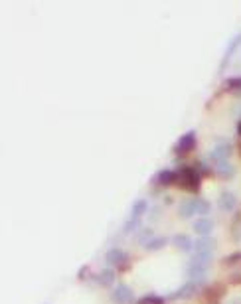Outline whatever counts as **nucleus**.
<instances>
[{"instance_id": "1", "label": "nucleus", "mask_w": 241, "mask_h": 304, "mask_svg": "<svg viewBox=\"0 0 241 304\" xmlns=\"http://www.w3.org/2000/svg\"><path fill=\"white\" fill-rule=\"evenodd\" d=\"M174 182H176L178 186H182L184 190L196 194V192L200 190L202 178H200L198 168H194V166H184V168H180L178 172H174Z\"/></svg>"}, {"instance_id": "2", "label": "nucleus", "mask_w": 241, "mask_h": 304, "mask_svg": "<svg viewBox=\"0 0 241 304\" xmlns=\"http://www.w3.org/2000/svg\"><path fill=\"white\" fill-rule=\"evenodd\" d=\"M213 249H215V239L213 237H198L194 241V255L192 259H198V261H204V263H211V257H213Z\"/></svg>"}, {"instance_id": "3", "label": "nucleus", "mask_w": 241, "mask_h": 304, "mask_svg": "<svg viewBox=\"0 0 241 304\" xmlns=\"http://www.w3.org/2000/svg\"><path fill=\"white\" fill-rule=\"evenodd\" d=\"M196 146V131H188L186 135H182L178 138V142L174 144V154L176 156H186L194 150Z\"/></svg>"}, {"instance_id": "4", "label": "nucleus", "mask_w": 241, "mask_h": 304, "mask_svg": "<svg viewBox=\"0 0 241 304\" xmlns=\"http://www.w3.org/2000/svg\"><path fill=\"white\" fill-rule=\"evenodd\" d=\"M202 282H204V280H192V278H190V280H186V282H184V284H182L178 290H174L168 298H170V300H178V298L186 300V298H192V296H194V294L200 290Z\"/></svg>"}, {"instance_id": "5", "label": "nucleus", "mask_w": 241, "mask_h": 304, "mask_svg": "<svg viewBox=\"0 0 241 304\" xmlns=\"http://www.w3.org/2000/svg\"><path fill=\"white\" fill-rule=\"evenodd\" d=\"M231 152H233V146H231V142L229 140H217L215 142V146H213V150L209 152V160L215 164V162H221V160H229V156H231Z\"/></svg>"}, {"instance_id": "6", "label": "nucleus", "mask_w": 241, "mask_h": 304, "mask_svg": "<svg viewBox=\"0 0 241 304\" xmlns=\"http://www.w3.org/2000/svg\"><path fill=\"white\" fill-rule=\"evenodd\" d=\"M111 296H113L115 302H119V304H131L135 300L133 288H131L129 284H125V282H117L115 288H113V292H111Z\"/></svg>"}, {"instance_id": "7", "label": "nucleus", "mask_w": 241, "mask_h": 304, "mask_svg": "<svg viewBox=\"0 0 241 304\" xmlns=\"http://www.w3.org/2000/svg\"><path fill=\"white\" fill-rule=\"evenodd\" d=\"M105 261H107V265H109L111 269H113V267H121V269H125V265L129 263V255H127L123 249L113 247V249H109V251H107Z\"/></svg>"}, {"instance_id": "8", "label": "nucleus", "mask_w": 241, "mask_h": 304, "mask_svg": "<svg viewBox=\"0 0 241 304\" xmlns=\"http://www.w3.org/2000/svg\"><path fill=\"white\" fill-rule=\"evenodd\" d=\"M207 269H209V263H204V261H198V259H190V263H188V276L192 278V280H204V276H206Z\"/></svg>"}, {"instance_id": "9", "label": "nucleus", "mask_w": 241, "mask_h": 304, "mask_svg": "<svg viewBox=\"0 0 241 304\" xmlns=\"http://www.w3.org/2000/svg\"><path fill=\"white\" fill-rule=\"evenodd\" d=\"M239 46H241V34H235L229 40V44H227V50H225V54H223V58H221L219 71H223V69L227 68V64L231 62V58H233V54L239 50Z\"/></svg>"}, {"instance_id": "10", "label": "nucleus", "mask_w": 241, "mask_h": 304, "mask_svg": "<svg viewBox=\"0 0 241 304\" xmlns=\"http://www.w3.org/2000/svg\"><path fill=\"white\" fill-rule=\"evenodd\" d=\"M217 205H219V209H221V211L231 213V211L235 209V205H237V198H235V194H233V192L223 190V192L219 194V198H217Z\"/></svg>"}, {"instance_id": "11", "label": "nucleus", "mask_w": 241, "mask_h": 304, "mask_svg": "<svg viewBox=\"0 0 241 304\" xmlns=\"http://www.w3.org/2000/svg\"><path fill=\"white\" fill-rule=\"evenodd\" d=\"M192 227H194V231H196L200 237H206V235H209V233H211V229H213V219H211V217H207V215L198 217V219L192 223Z\"/></svg>"}, {"instance_id": "12", "label": "nucleus", "mask_w": 241, "mask_h": 304, "mask_svg": "<svg viewBox=\"0 0 241 304\" xmlns=\"http://www.w3.org/2000/svg\"><path fill=\"white\" fill-rule=\"evenodd\" d=\"M215 174L223 180H231L235 176V166L229 162V160H221V162H215Z\"/></svg>"}, {"instance_id": "13", "label": "nucleus", "mask_w": 241, "mask_h": 304, "mask_svg": "<svg viewBox=\"0 0 241 304\" xmlns=\"http://www.w3.org/2000/svg\"><path fill=\"white\" fill-rule=\"evenodd\" d=\"M152 184H154V186H160V188L170 186V184H174V172L172 170H168V168L158 170V172H156V176L152 178Z\"/></svg>"}, {"instance_id": "14", "label": "nucleus", "mask_w": 241, "mask_h": 304, "mask_svg": "<svg viewBox=\"0 0 241 304\" xmlns=\"http://www.w3.org/2000/svg\"><path fill=\"white\" fill-rule=\"evenodd\" d=\"M172 243L176 249H180V251H184V253H190V251L194 249V241L186 235V233H176V235L172 237Z\"/></svg>"}, {"instance_id": "15", "label": "nucleus", "mask_w": 241, "mask_h": 304, "mask_svg": "<svg viewBox=\"0 0 241 304\" xmlns=\"http://www.w3.org/2000/svg\"><path fill=\"white\" fill-rule=\"evenodd\" d=\"M115 280H117V274H115V270L111 269V267H105V269H101L97 272V282L103 284V286L115 284Z\"/></svg>"}, {"instance_id": "16", "label": "nucleus", "mask_w": 241, "mask_h": 304, "mask_svg": "<svg viewBox=\"0 0 241 304\" xmlns=\"http://www.w3.org/2000/svg\"><path fill=\"white\" fill-rule=\"evenodd\" d=\"M178 215L182 219H190L196 215V207H194V200H184L178 205Z\"/></svg>"}, {"instance_id": "17", "label": "nucleus", "mask_w": 241, "mask_h": 304, "mask_svg": "<svg viewBox=\"0 0 241 304\" xmlns=\"http://www.w3.org/2000/svg\"><path fill=\"white\" fill-rule=\"evenodd\" d=\"M166 243H168V239L164 235H154L144 245V249H146V251H160L162 247H166Z\"/></svg>"}, {"instance_id": "18", "label": "nucleus", "mask_w": 241, "mask_h": 304, "mask_svg": "<svg viewBox=\"0 0 241 304\" xmlns=\"http://www.w3.org/2000/svg\"><path fill=\"white\" fill-rule=\"evenodd\" d=\"M146 211H148V202L140 198V200H137V202L133 203V207H131V217H142Z\"/></svg>"}, {"instance_id": "19", "label": "nucleus", "mask_w": 241, "mask_h": 304, "mask_svg": "<svg viewBox=\"0 0 241 304\" xmlns=\"http://www.w3.org/2000/svg\"><path fill=\"white\" fill-rule=\"evenodd\" d=\"M138 225H140V217H129V219L125 221V225H123V233H125V235L135 233L138 229Z\"/></svg>"}, {"instance_id": "20", "label": "nucleus", "mask_w": 241, "mask_h": 304, "mask_svg": "<svg viewBox=\"0 0 241 304\" xmlns=\"http://www.w3.org/2000/svg\"><path fill=\"white\" fill-rule=\"evenodd\" d=\"M194 207H196V213H200L204 217L207 211L211 209V203L204 200V198H194Z\"/></svg>"}, {"instance_id": "21", "label": "nucleus", "mask_w": 241, "mask_h": 304, "mask_svg": "<svg viewBox=\"0 0 241 304\" xmlns=\"http://www.w3.org/2000/svg\"><path fill=\"white\" fill-rule=\"evenodd\" d=\"M152 237H154V233H152V227H142V229L138 231V235H137V243L144 247V245H146V243H148Z\"/></svg>"}, {"instance_id": "22", "label": "nucleus", "mask_w": 241, "mask_h": 304, "mask_svg": "<svg viewBox=\"0 0 241 304\" xmlns=\"http://www.w3.org/2000/svg\"><path fill=\"white\" fill-rule=\"evenodd\" d=\"M221 263H223V265H229V267H241V251L231 253L229 257H223Z\"/></svg>"}, {"instance_id": "23", "label": "nucleus", "mask_w": 241, "mask_h": 304, "mask_svg": "<svg viewBox=\"0 0 241 304\" xmlns=\"http://www.w3.org/2000/svg\"><path fill=\"white\" fill-rule=\"evenodd\" d=\"M166 300L162 296H156V294H144L142 298H138L135 304H164Z\"/></svg>"}, {"instance_id": "24", "label": "nucleus", "mask_w": 241, "mask_h": 304, "mask_svg": "<svg viewBox=\"0 0 241 304\" xmlns=\"http://www.w3.org/2000/svg\"><path fill=\"white\" fill-rule=\"evenodd\" d=\"M225 85H227L229 89H233V91H241V75L239 77H231V79H227V81H225Z\"/></svg>"}, {"instance_id": "25", "label": "nucleus", "mask_w": 241, "mask_h": 304, "mask_svg": "<svg viewBox=\"0 0 241 304\" xmlns=\"http://www.w3.org/2000/svg\"><path fill=\"white\" fill-rule=\"evenodd\" d=\"M231 233L235 235V241H241V219H235V223L231 227Z\"/></svg>"}, {"instance_id": "26", "label": "nucleus", "mask_w": 241, "mask_h": 304, "mask_svg": "<svg viewBox=\"0 0 241 304\" xmlns=\"http://www.w3.org/2000/svg\"><path fill=\"white\" fill-rule=\"evenodd\" d=\"M237 135L241 136V121H239V123H237Z\"/></svg>"}, {"instance_id": "27", "label": "nucleus", "mask_w": 241, "mask_h": 304, "mask_svg": "<svg viewBox=\"0 0 241 304\" xmlns=\"http://www.w3.org/2000/svg\"><path fill=\"white\" fill-rule=\"evenodd\" d=\"M231 304H241V300H231Z\"/></svg>"}]
</instances>
